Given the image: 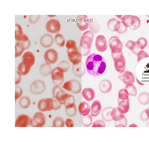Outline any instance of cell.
<instances>
[{
	"label": "cell",
	"instance_id": "cell-1",
	"mask_svg": "<svg viewBox=\"0 0 149 142\" xmlns=\"http://www.w3.org/2000/svg\"><path fill=\"white\" fill-rule=\"evenodd\" d=\"M86 66L88 72L93 77L102 74L107 67L104 58L100 54L93 53L88 56L86 60Z\"/></svg>",
	"mask_w": 149,
	"mask_h": 142
},
{
	"label": "cell",
	"instance_id": "cell-2",
	"mask_svg": "<svg viewBox=\"0 0 149 142\" xmlns=\"http://www.w3.org/2000/svg\"><path fill=\"white\" fill-rule=\"evenodd\" d=\"M66 46L69 60L73 65H76L81 61L82 54L76 46V43L73 40H68Z\"/></svg>",
	"mask_w": 149,
	"mask_h": 142
},
{
	"label": "cell",
	"instance_id": "cell-3",
	"mask_svg": "<svg viewBox=\"0 0 149 142\" xmlns=\"http://www.w3.org/2000/svg\"><path fill=\"white\" fill-rule=\"evenodd\" d=\"M94 34L91 30H88L83 34L80 41L79 51L83 56L88 55L90 52Z\"/></svg>",
	"mask_w": 149,
	"mask_h": 142
},
{
	"label": "cell",
	"instance_id": "cell-4",
	"mask_svg": "<svg viewBox=\"0 0 149 142\" xmlns=\"http://www.w3.org/2000/svg\"><path fill=\"white\" fill-rule=\"evenodd\" d=\"M62 105L54 98H48L40 100L38 102V107L42 111H50L59 109Z\"/></svg>",
	"mask_w": 149,
	"mask_h": 142
},
{
	"label": "cell",
	"instance_id": "cell-5",
	"mask_svg": "<svg viewBox=\"0 0 149 142\" xmlns=\"http://www.w3.org/2000/svg\"><path fill=\"white\" fill-rule=\"evenodd\" d=\"M113 60L114 67L117 72L122 73L126 68V61L123 51L117 54H111Z\"/></svg>",
	"mask_w": 149,
	"mask_h": 142
},
{
	"label": "cell",
	"instance_id": "cell-6",
	"mask_svg": "<svg viewBox=\"0 0 149 142\" xmlns=\"http://www.w3.org/2000/svg\"><path fill=\"white\" fill-rule=\"evenodd\" d=\"M109 44L111 51V54H117L122 52L123 44L118 37L113 36L109 40Z\"/></svg>",
	"mask_w": 149,
	"mask_h": 142
},
{
	"label": "cell",
	"instance_id": "cell-7",
	"mask_svg": "<svg viewBox=\"0 0 149 142\" xmlns=\"http://www.w3.org/2000/svg\"><path fill=\"white\" fill-rule=\"evenodd\" d=\"M52 94L54 98L61 104H65L69 95L59 86L56 85L53 88Z\"/></svg>",
	"mask_w": 149,
	"mask_h": 142
},
{
	"label": "cell",
	"instance_id": "cell-8",
	"mask_svg": "<svg viewBox=\"0 0 149 142\" xmlns=\"http://www.w3.org/2000/svg\"><path fill=\"white\" fill-rule=\"evenodd\" d=\"M62 87L66 90L74 93H79L81 90V83L75 79H72L66 82Z\"/></svg>",
	"mask_w": 149,
	"mask_h": 142
},
{
	"label": "cell",
	"instance_id": "cell-9",
	"mask_svg": "<svg viewBox=\"0 0 149 142\" xmlns=\"http://www.w3.org/2000/svg\"><path fill=\"white\" fill-rule=\"evenodd\" d=\"M53 82L56 85L60 86L64 81V72L58 67L54 68L51 72Z\"/></svg>",
	"mask_w": 149,
	"mask_h": 142
},
{
	"label": "cell",
	"instance_id": "cell-10",
	"mask_svg": "<svg viewBox=\"0 0 149 142\" xmlns=\"http://www.w3.org/2000/svg\"><path fill=\"white\" fill-rule=\"evenodd\" d=\"M45 120L44 115L42 112H38L35 114L33 118L31 120L30 124L33 127H42L45 125Z\"/></svg>",
	"mask_w": 149,
	"mask_h": 142
},
{
	"label": "cell",
	"instance_id": "cell-11",
	"mask_svg": "<svg viewBox=\"0 0 149 142\" xmlns=\"http://www.w3.org/2000/svg\"><path fill=\"white\" fill-rule=\"evenodd\" d=\"M44 58L46 63L49 65L54 64L58 59V53L54 49H49L45 53Z\"/></svg>",
	"mask_w": 149,
	"mask_h": 142
},
{
	"label": "cell",
	"instance_id": "cell-12",
	"mask_svg": "<svg viewBox=\"0 0 149 142\" xmlns=\"http://www.w3.org/2000/svg\"><path fill=\"white\" fill-rule=\"evenodd\" d=\"M46 27L48 32L52 33H57L60 31L61 25L60 22L57 20L51 19L47 23Z\"/></svg>",
	"mask_w": 149,
	"mask_h": 142
},
{
	"label": "cell",
	"instance_id": "cell-13",
	"mask_svg": "<svg viewBox=\"0 0 149 142\" xmlns=\"http://www.w3.org/2000/svg\"><path fill=\"white\" fill-rule=\"evenodd\" d=\"M45 89L44 82L41 80H37L33 82L30 86V91L31 93L35 94L42 93Z\"/></svg>",
	"mask_w": 149,
	"mask_h": 142
},
{
	"label": "cell",
	"instance_id": "cell-14",
	"mask_svg": "<svg viewBox=\"0 0 149 142\" xmlns=\"http://www.w3.org/2000/svg\"><path fill=\"white\" fill-rule=\"evenodd\" d=\"M95 46L97 50L100 52H103L107 50V41L104 36L100 35L96 37Z\"/></svg>",
	"mask_w": 149,
	"mask_h": 142
},
{
	"label": "cell",
	"instance_id": "cell-15",
	"mask_svg": "<svg viewBox=\"0 0 149 142\" xmlns=\"http://www.w3.org/2000/svg\"><path fill=\"white\" fill-rule=\"evenodd\" d=\"M118 78L120 79L123 83L126 84L129 83H133L135 81V77L132 72L126 70L119 74Z\"/></svg>",
	"mask_w": 149,
	"mask_h": 142
},
{
	"label": "cell",
	"instance_id": "cell-16",
	"mask_svg": "<svg viewBox=\"0 0 149 142\" xmlns=\"http://www.w3.org/2000/svg\"><path fill=\"white\" fill-rule=\"evenodd\" d=\"M77 24L79 29L81 31L87 30L90 25L88 16L85 15H78L77 19Z\"/></svg>",
	"mask_w": 149,
	"mask_h": 142
},
{
	"label": "cell",
	"instance_id": "cell-17",
	"mask_svg": "<svg viewBox=\"0 0 149 142\" xmlns=\"http://www.w3.org/2000/svg\"><path fill=\"white\" fill-rule=\"evenodd\" d=\"M125 113L124 110L119 106L113 108L111 113V118L115 121H118L123 119Z\"/></svg>",
	"mask_w": 149,
	"mask_h": 142
},
{
	"label": "cell",
	"instance_id": "cell-18",
	"mask_svg": "<svg viewBox=\"0 0 149 142\" xmlns=\"http://www.w3.org/2000/svg\"><path fill=\"white\" fill-rule=\"evenodd\" d=\"M31 120L29 117L25 115H21L17 118L15 123V127H25L30 123Z\"/></svg>",
	"mask_w": 149,
	"mask_h": 142
},
{
	"label": "cell",
	"instance_id": "cell-19",
	"mask_svg": "<svg viewBox=\"0 0 149 142\" xmlns=\"http://www.w3.org/2000/svg\"><path fill=\"white\" fill-rule=\"evenodd\" d=\"M112 85L111 82L108 79H104L100 82L99 87L100 91L102 93H106L111 90Z\"/></svg>",
	"mask_w": 149,
	"mask_h": 142
},
{
	"label": "cell",
	"instance_id": "cell-20",
	"mask_svg": "<svg viewBox=\"0 0 149 142\" xmlns=\"http://www.w3.org/2000/svg\"><path fill=\"white\" fill-rule=\"evenodd\" d=\"M72 71L74 74L77 76L81 77L83 76L86 72V68L84 63L81 61L76 65H73Z\"/></svg>",
	"mask_w": 149,
	"mask_h": 142
},
{
	"label": "cell",
	"instance_id": "cell-21",
	"mask_svg": "<svg viewBox=\"0 0 149 142\" xmlns=\"http://www.w3.org/2000/svg\"><path fill=\"white\" fill-rule=\"evenodd\" d=\"M41 45L45 48L51 47L54 42V39L52 36L48 34H46L41 37L40 39Z\"/></svg>",
	"mask_w": 149,
	"mask_h": 142
},
{
	"label": "cell",
	"instance_id": "cell-22",
	"mask_svg": "<svg viewBox=\"0 0 149 142\" xmlns=\"http://www.w3.org/2000/svg\"><path fill=\"white\" fill-rule=\"evenodd\" d=\"M121 21L115 18H112L109 20L107 23L108 29L111 31L117 32L120 28Z\"/></svg>",
	"mask_w": 149,
	"mask_h": 142
},
{
	"label": "cell",
	"instance_id": "cell-23",
	"mask_svg": "<svg viewBox=\"0 0 149 142\" xmlns=\"http://www.w3.org/2000/svg\"><path fill=\"white\" fill-rule=\"evenodd\" d=\"M91 113L92 117H95L97 116L102 111L100 102L97 100L94 101L91 105Z\"/></svg>",
	"mask_w": 149,
	"mask_h": 142
},
{
	"label": "cell",
	"instance_id": "cell-24",
	"mask_svg": "<svg viewBox=\"0 0 149 142\" xmlns=\"http://www.w3.org/2000/svg\"><path fill=\"white\" fill-rule=\"evenodd\" d=\"M82 94L83 98L88 101L93 100L95 96V91L93 89L89 87L84 89Z\"/></svg>",
	"mask_w": 149,
	"mask_h": 142
},
{
	"label": "cell",
	"instance_id": "cell-25",
	"mask_svg": "<svg viewBox=\"0 0 149 142\" xmlns=\"http://www.w3.org/2000/svg\"><path fill=\"white\" fill-rule=\"evenodd\" d=\"M121 20L123 25L127 28H130L134 24L135 22L134 15H125L123 16Z\"/></svg>",
	"mask_w": 149,
	"mask_h": 142
},
{
	"label": "cell",
	"instance_id": "cell-26",
	"mask_svg": "<svg viewBox=\"0 0 149 142\" xmlns=\"http://www.w3.org/2000/svg\"><path fill=\"white\" fill-rule=\"evenodd\" d=\"M31 66L27 62L23 61L19 65L18 71L21 75H27L30 70Z\"/></svg>",
	"mask_w": 149,
	"mask_h": 142
},
{
	"label": "cell",
	"instance_id": "cell-27",
	"mask_svg": "<svg viewBox=\"0 0 149 142\" xmlns=\"http://www.w3.org/2000/svg\"><path fill=\"white\" fill-rule=\"evenodd\" d=\"M91 109L88 104L84 101H82L80 103L79 106V112L83 116H86L88 115Z\"/></svg>",
	"mask_w": 149,
	"mask_h": 142
},
{
	"label": "cell",
	"instance_id": "cell-28",
	"mask_svg": "<svg viewBox=\"0 0 149 142\" xmlns=\"http://www.w3.org/2000/svg\"><path fill=\"white\" fill-rule=\"evenodd\" d=\"M113 108L111 106L105 108L102 112V119L106 122H110L112 120L111 116V112Z\"/></svg>",
	"mask_w": 149,
	"mask_h": 142
},
{
	"label": "cell",
	"instance_id": "cell-29",
	"mask_svg": "<svg viewBox=\"0 0 149 142\" xmlns=\"http://www.w3.org/2000/svg\"><path fill=\"white\" fill-rule=\"evenodd\" d=\"M22 61L28 63L32 67L35 62V58L33 53L30 51L25 52L22 56Z\"/></svg>",
	"mask_w": 149,
	"mask_h": 142
},
{
	"label": "cell",
	"instance_id": "cell-30",
	"mask_svg": "<svg viewBox=\"0 0 149 142\" xmlns=\"http://www.w3.org/2000/svg\"><path fill=\"white\" fill-rule=\"evenodd\" d=\"M65 112L66 114L69 117H73L77 113V109L74 103L68 104L65 106Z\"/></svg>",
	"mask_w": 149,
	"mask_h": 142
},
{
	"label": "cell",
	"instance_id": "cell-31",
	"mask_svg": "<svg viewBox=\"0 0 149 142\" xmlns=\"http://www.w3.org/2000/svg\"><path fill=\"white\" fill-rule=\"evenodd\" d=\"M138 100L140 104L146 105L149 103V94L145 92L140 93L139 95Z\"/></svg>",
	"mask_w": 149,
	"mask_h": 142
},
{
	"label": "cell",
	"instance_id": "cell-32",
	"mask_svg": "<svg viewBox=\"0 0 149 142\" xmlns=\"http://www.w3.org/2000/svg\"><path fill=\"white\" fill-rule=\"evenodd\" d=\"M40 72L43 76H47L52 72V67L50 65L47 63H43L40 67Z\"/></svg>",
	"mask_w": 149,
	"mask_h": 142
},
{
	"label": "cell",
	"instance_id": "cell-33",
	"mask_svg": "<svg viewBox=\"0 0 149 142\" xmlns=\"http://www.w3.org/2000/svg\"><path fill=\"white\" fill-rule=\"evenodd\" d=\"M118 106L124 110L125 113H127L130 108V99L129 98L126 100H121L118 98Z\"/></svg>",
	"mask_w": 149,
	"mask_h": 142
},
{
	"label": "cell",
	"instance_id": "cell-34",
	"mask_svg": "<svg viewBox=\"0 0 149 142\" xmlns=\"http://www.w3.org/2000/svg\"><path fill=\"white\" fill-rule=\"evenodd\" d=\"M125 88L128 91L129 95L133 96H136L137 90L133 83H129L127 84H126Z\"/></svg>",
	"mask_w": 149,
	"mask_h": 142
},
{
	"label": "cell",
	"instance_id": "cell-35",
	"mask_svg": "<svg viewBox=\"0 0 149 142\" xmlns=\"http://www.w3.org/2000/svg\"><path fill=\"white\" fill-rule=\"evenodd\" d=\"M25 49L26 48L22 43L17 42L15 45V58L20 56Z\"/></svg>",
	"mask_w": 149,
	"mask_h": 142
},
{
	"label": "cell",
	"instance_id": "cell-36",
	"mask_svg": "<svg viewBox=\"0 0 149 142\" xmlns=\"http://www.w3.org/2000/svg\"><path fill=\"white\" fill-rule=\"evenodd\" d=\"M90 29L95 33H97L100 28V25L97 20L93 19L91 20L90 22Z\"/></svg>",
	"mask_w": 149,
	"mask_h": 142
},
{
	"label": "cell",
	"instance_id": "cell-37",
	"mask_svg": "<svg viewBox=\"0 0 149 142\" xmlns=\"http://www.w3.org/2000/svg\"><path fill=\"white\" fill-rule=\"evenodd\" d=\"M137 47L141 50H143L147 46L148 42L146 39L144 37L139 38L136 41Z\"/></svg>",
	"mask_w": 149,
	"mask_h": 142
},
{
	"label": "cell",
	"instance_id": "cell-38",
	"mask_svg": "<svg viewBox=\"0 0 149 142\" xmlns=\"http://www.w3.org/2000/svg\"><path fill=\"white\" fill-rule=\"evenodd\" d=\"M82 124L85 127H88L92 123L93 119L90 115L86 116H82Z\"/></svg>",
	"mask_w": 149,
	"mask_h": 142
},
{
	"label": "cell",
	"instance_id": "cell-39",
	"mask_svg": "<svg viewBox=\"0 0 149 142\" xmlns=\"http://www.w3.org/2000/svg\"><path fill=\"white\" fill-rule=\"evenodd\" d=\"M129 93L126 89H122L118 92V98L121 100H126L129 98Z\"/></svg>",
	"mask_w": 149,
	"mask_h": 142
},
{
	"label": "cell",
	"instance_id": "cell-40",
	"mask_svg": "<svg viewBox=\"0 0 149 142\" xmlns=\"http://www.w3.org/2000/svg\"><path fill=\"white\" fill-rule=\"evenodd\" d=\"M56 44L61 47L63 46L65 44V39L63 36L61 34H56L55 37Z\"/></svg>",
	"mask_w": 149,
	"mask_h": 142
},
{
	"label": "cell",
	"instance_id": "cell-41",
	"mask_svg": "<svg viewBox=\"0 0 149 142\" xmlns=\"http://www.w3.org/2000/svg\"><path fill=\"white\" fill-rule=\"evenodd\" d=\"M58 67L64 73L70 69V65L68 61L63 60L59 63Z\"/></svg>",
	"mask_w": 149,
	"mask_h": 142
},
{
	"label": "cell",
	"instance_id": "cell-42",
	"mask_svg": "<svg viewBox=\"0 0 149 142\" xmlns=\"http://www.w3.org/2000/svg\"><path fill=\"white\" fill-rule=\"evenodd\" d=\"M15 38L17 40L24 34L21 26L19 24H15Z\"/></svg>",
	"mask_w": 149,
	"mask_h": 142
},
{
	"label": "cell",
	"instance_id": "cell-43",
	"mask_svg": "<svg viewBox=\"0 0 149 142\" xmlns=\"http://www.w3.org/2000/svg\"><path fill=\"white\" fill-rule=\"evenodd\" d=\"M64 123V121L62 117H57L54 120L53 125L54 127H63Z\"/></svg>",
	"mask_w": 149,
	"mask_h": 142
},
{
	"label": "cell",
	"instance_id": "cell-44",
	"mask_svg": "<svg viewBox=\"0 0 149 142\" xmlns=\"http://www.w3.org/2000/svg\"><path fill=\"white\" fill-rule=\"evenodd\" d=\"M30 104V101L27 96H24L21 98L19 101V104L21 107L24 108H27Z\"/></svg>",
	"mask_w": 149,
	"mask_h": 142
},
{
	"label": "cell",
	"instance_id": "cell-45",
	"mask_svg": "<svg viewBox=\"0 0 149 142\" xmlns=\"http://www.w3.org/2000/svg\"><path fill=\"white\" fill-rule=\"evenodd\" d=\"M140 119L143 121H148L149 119V109L148 108L142 111L140 115Z\"/></svg>",
	"mask_w": 149,
	"mask_h": 142
},
{
	"label": "cell",
	"instance_id": "cell-46",
	"mask_svg": "<svg viewBox=\"0 0 149 142\" xmlns=\"http://www.w3.org/2000/svg\"><path fill=\"white\" fill-rule=\"evenodd\" d=\"M127 123V119L125 116L124 118L120 121H115V126L116 127H125Z\"/></svg>",
	"mask_w": 149,
	"mask_h": 142
},
{
	"label": "cell",
	"instance_id": "cell-47",
	"mask_svg": "<svg viewBox=\"0 0 149 142\" xmlns=\"http://www.w3.org/2000/svg\"><path fill=\"white\" fill-rule=\"evenodd\" d=\"M136 56H137V61L138 62L143 58L149 57L148 54L143 50H141L139 51Z\"/></svg>",
	"mask_w": 149,
	"mask_h": 142
},
{
	"label": "cell",
	"instance_id": "cell-48",
	"mask_svg": "<svg viewBox=\"0 0 149 142\" xmlns=\"http://www.w3.org/2000/svg\"><path fill=\"white\" fill-rule=\"evenodd\" d=\"M135 22L134 25L129 28L133 30H136L138 29L140 26L141 22L140 19L137 16L134 15Z\"/></svg>",
	"mask_w": 149,
	"mask_h": 142
},
{
	"label": "cell",
	"instance_id": "cell-49",
	"mask_svg": "<svg viewBox=\"0 0 149 142\" xmlns=\"http://www.w3.org/2000/svg\"><path fill=\"white\" fill-rule=\"evenodd\" d=\"M136 46V41L131 40H129L125 44V46L131 51L135 49Z\"/></svg>",
	"mask_w": 149,
	"mask_h": 142
},
{
	"label": "cell",
	"instance_id": "cell-50",
	"mask_svg": "<svg viewBox=\"0 0 149 142\" xmlns=\"http://www.w3.org/2000/svg\"><path fill=\"white\" fill-rule=\"evenodd\" d=\"M106 127V124L105 122L103 120L99 119L96 120L94 121L92 126L93 127Z\"/></svg>",
	"mask_w": 149,
	"mask_h": 142
},
{
	"label": "cell",
	"instance_id": "cell-51",
	"mask_svg": "<svg viewBox=\"0 0 149 142\" xmlns=\"http://www.w3.org/2000/svg\"><path fill=\"white\" fill-rule=\"evenodd\" d=\"M22 90L19 86H17L15 88V101L19 98L22 95Z\"/></svg>",
	"mask_w": 149,
	"mask_h": 142
},
{
	"label": "cell",
	"instance_id": "cell-52",
	"mask_svg": "<svg viewBox=\"0 0 149 142\" xmlns=\"http://www.w3.org/2000/svg\"><path fill=\"white\" fill-rule=\"evenodd\" d=\"M75 102V99L74 96L72 95H69V97L64 105L65 106L67 105L70 104L74 103Z\"/></svg>",
	"mask_w": 149,
	"mask_h": 142
},
{
	"label": "cell",
	"instance_id": "cell-53",
	"mask_svg": "<svg viewBox=\"0 0 149 142\" xmlns=\"http://www.w3.org/2000/svg\"><path fill=\"white\" fill-rule=\"evenodd\" d=\"M40 15H30L29 20L30 22L32 23H34L36 22L38 20Z\"/></svg>",
	"mask_w": 149,
	"mask_h": 142
},
{
	"label": "cell",
	"instance_id": "cell-54",
	"mask_svg": "<svg viewBox=\"0 0 149 142\" xmlns=\"http://www.w3.org/2000/svg\"><path fill=\"white\" fill-rule=\"evenodd\" d=\"M21 79V75L18 71L15 72V84H19Z\"/></svg>",
	"mask_w": 149,
	"mask_h": 142
},
{
	"label": "cell",
	"instance_id": "cell-55",
	"mask_svg": "<svg viewBox=\"0 0 149 142\" xmlns=\"http://www.w3.org/2000/svg\"><path fill=\"white\" fill-rule=\"evenodd\" d=\"M127 29V28L125 27L121 21V25L120 28L117 33L120 34H123L126 32Z\"/></svg>",
	"mask_w": 149,
	"mask_h": 142
},
{
	"label": "cell",
	"instance_id": "cell-56",
	"mask_svg": "<svg viewBox=\"0 0 149 142\" xmlns=\"http://www.w3.org/2000/svg\"><path fill=\"white\" fill-rule=\"evenodd\" d=\"M66 126L68 127H72L74 126V122L72 120L70 119H67L65 121Z\"/></svg>",
	"mask_w": 149,
	"mask_h": 142
},
{
	"label": "cell",
	"instance_id": "cell-57",
	"mask_svg": "<svg viewBox=\"0 0 149 142\" xmlns=\"http://www.w3.org/2000/svg\"><path fill=\"white\" fill-rule=\"evenodd\" d=\"M140 50L141 49L136 46L135 49L134 50L132 51L134 54L136 55L138 51Z\"/></svg>",
	"mask_w": 149,
	"mask_h": 142
},
{
	"label": "cell",
	"instance_id": "cell-58",
	"mask_svg": "<svg viewBox=\"0 0 149 142\" xmlns=\"http://www.w3.org/2000/svg\"><path fill=\"white\" fill-rule=\"evenodd\" d=\"M138 126L135 124H132L129 126V127H138Z\"/></svg>",
	"mask_w": 149,
	"mask_h": 142
},
{
	"label": "cell",
	"instance_id": "cell-59",
	"mask_svg": "<svg viewBox=\"0 0 149 142\" xmlns=\"http://www.w3.org/2000/svg\"><path fill=\"white\" fill-rule=\"evenodd\" d=\"M136 80L137 82V83L140 85H144V84L141 83L138 79L136 77Z\"/></svg>",
	"mask_w": 149,
	"mask_h": 142
},
{
	"label": "cell",
	"instance_id": "cell-60",
	"mask_svg": "<svg viewBox=\"0 0 149 142\" xmlns=\"http://www.w3.org/2000/svg\"><path fill=\"white\" fill-rule=\"evenodd\" d=\"M123 15H115V16L117 17V18L121 20V18Z\"/></svg>",
	"mask_w": 149,
	"mask_h": 142
}]
</instances>
